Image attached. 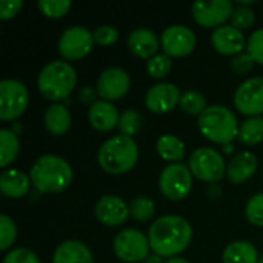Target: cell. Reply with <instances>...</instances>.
I'll return each mask as SVG.
<instances>
[{
  "label": "cell",
  "instance_id": "d590c367",
  "mask_svg": "<svg viewBox=\"0 0 263 263\" xmlns=\"http://www.w3.org/2000/svg\"><path fill=\"white\" fill-rule=\"evenodd\" d=\"M247 49H248L247 52L254 59V62L263 66V28L254 31L250 35Z\"/></svg>",
  "mask_w": 263,
  "mask_h": 263
},
{
  "label": "cell",
  "instance_id": "f1b7e54d",
  "mask_svg": "<svg viewBox=\"0 0 263 263\" xmlns=\"http://www.w3.org/2000/svg\"><path fill=\"white\" fill-rule=\"evenodd\" d=\"M179 105H180V109L190 116H202V112L208 108L205 96L197 91L183 92Z\"/></svg>",
  "mask_w": 263,
  "mask_h": 263
},
{
  "label": "cell",
  "instance_id": "74e56055",
  "mask_svg": "<svg viewBox=\"0 0 263 263\" xmlns=\"http://www.w3.org/2000/svg\"><path fill=\"white\" fill-rule=\"evenodd\" d=\"M3 263H40V260L34 251L28 248H15L5 256Z\"/></svg>",
  "mask_w": 263,
  "mask_h": 263
},
{
  "label": "cell",
  "instance_id": "ffe728a7",
  "mask_svg": "<svg viewBox=\"0 0 263 263\" xmlns=\"http://www.w3.org/2000/svg\"><path fill=\"white\" fill-rule=\"evenodd\" d=\"M257 166H259V160H257L256 154H253L251 151L239 153L228 163L227 177L234 185L243 183L254 176V173L257 171Z\"/></svg>",
  "mask_w": 263,
  "mask_h": 263
},
{
  "label": "cell",
  "instance_id": "8992f818",
  "mask_svg": "<svg viewBox=\"0 0 263 263\" xmlns=\"http://www.w3.org/2000/svg\"><path fill=\"white\" fill-rule=\"evenodd\" d=\"M188 168L191 170L194 177L206 183H216L227 174L222 154L214 148L206 146L193 151L188 160Z\"/></svg>",
  "mask_w": 263,
  "mask_h": 263
},
{
  "label": "cell",
  "instance_id": "ab89813d",
  "mask_svg": "<svg viewBox=\"0 0 263 263\" xmlns=\"http://www.w3.org/2000/svg\"><path fill=\"white\" fill-rule=\"evenodd\" d=\"M23 6L22 0H2L0 2V18L2 20H9L15 17Z\"/></svg>",
  "mask_w": 263,
  "mask_h": 263
},
{
  "label": "cell",
  "instance_id": "4fadbf2b",
  "mask_svg": "<svg viewBox=\"0 0 263 263\" xmlns=\"http://www.w3.org/2000/svg\"><path fill=\"white\" fill-rule=\"evenodd\" d=\"M234 11L233 2L230 0H214V2H196L193 3L191 12L194 20L203 28L223 26V23L231 18Z\"/></svg>",
  "mask_w": 263,
  "mask_h": 263
},
{
  "label": "cell",
  "instance_id": "7a4b0ae2",
  "mask_svg": "<svg viewBox=\"0 0 263 263\" xmlns=\"http://www.w3.org/2000/svg\"><path fill=\"white\" fill-rule=\"evenodd\" d=\"M29 179L31 185L39 193H62L72 182V168L63 157L45 154L31 166Z\"/></svg>",
  "mask_w": 263,
  "mask_h": 263
},
{
  "label": "cell",
  "instance_id": "cb8c5ba5",
  "mask_svg": "<svg viewBox=\"0 0 263 263\" xmlns=\"http://www.w3.org/2000/svg\"><path fill=\"white\" fill-rule=\"evenodd\" d=\"M259 259L256 247L243 240L230 243L222 254L223 263H259Z\"/></svg>",
  "mask_w": 263,
  "mask_h": 263
},
{
  "label": "cell",
  "instance_id": "ac0fdd59",
  "mask_svg": "<svg viewBox=\"0 0 263 263\" xmlns=\"http://www.w3.org/2000/svg\"><path fill=\"white\" fill-rule=\"evenodd\" d=\"M88 119L94 129L100 133H108L116 126H119L120 114L111 102L97 100L96 103L91 105L88 111Z\"/></svg>",
  "mask_w": 263,
  "mask_h": 263
},
{
  "label": "cell",
  "instance_id": "f35d334b",
  "mask_svg": "<svg viewBox=\"0 0 263 263\" xmlns=\"http://www.w3.org/2000/svg\"><path fill=\"white\" fill-rule=\"evenodd\" d=\"M254 63H256L254 59L248 52H242V54L233 57V60H231V69L236 74H239V76H245V74H248L253 69Z\"/></svg>",
  "mask_w": 263,
  "mask_h": 263
},
{
  "label": "cell",
  "instance_id": "4dcf8cb0",
  "mask_svg": "<svg viewBox=\"0 0 263 263\" xmlns=\"http://www.w3.org/2000/svg\"><path fill=\"white\" fill-rule=\"evenodd\" d=\"M171 68H173V60L166 54H157L153 59H149L146 63V69H148L149 76L154 79L166 77L170 74Z\"/></svg>",
  "mask_w": 263,
  "mask_h": 263
},
{
  "label": "cell",
  "instance_id": "5bb4252c",
  "mask_svg": "<svg viewBox=\"0 0 263 263\" xmlns=\"http://www.w3.org/2000/svg\"><path fill=\"white\" fill-rule=\"evenodd\" d=\"M131 86V79L128 76V72L122 68L117 66H111L106 68L97 80V92L102 97V100L106 102H112V100H119L122 99Z\"/></svg>",
  "mask_w": 263,
  "mask_h": 263
},
{
  "label": "cell",
  "instance_id": "30bf717a",
  "mask_svg": "<svg viewBox=\"0 0 263 263\" xmlns=\"http://www.w3.org/2000/svg\"><path fill=\"white\" fill-rule=\"evenodd\" d=\"M94 46V35L83 26H71L65 29L59 39L57 49L66 60H80L86 57Z\"/></svg>",
  "mask_w": 263,
  "mask_h": 263
},
{
  "label": "cell",
  "instance_id": "ba28073f",
  "mask_svg": "<svg viewBox=\"0 0 263 263\" xmlns=\"http://www.w3.org/2000/svg\"><path fill=\"white\" fill-rule=\"evenodd\" d=\"M29 94L26 86L14 79L0 82V119L5 122L18 119L28 108Z\"/></svg>",
  "mask_w": 263,
  "mask_h": 263
},
{
  "label": "cell",
  "instance_id": "ee69618b",
  "mask_svg": "<svg viewBox=\"0 0 263 263\" xmlns=\"http://www.w3.org/2000/svg\"><path fill=\"white\" fill-rule=\"evenodd\" d=\"M225 151H227V153H233V146H231V143L225 145Z\"/></svg>",
  "mask_w": 263,
  "mask_h": 263
},
{
  "label": "cell",
  "instance_id": "d4e9b609",
  "mask_svg": "<svg viewBox=\"0 0 263 263\" xmlns=\"http://www.w3.org/2000/svg\"><path fill=\"white\" fill-rule=\"evenodd\" d=\"M157 154L171 163H180V160L185 157V143L174 134H163L157 139L156 143Z\"/></svg>",
  "mask_w": 263,
  "mask_h": 263
},
{
  "label": "cell",
  "instance_id": "7bdbcfd3",
  "mask_svg": "<svg viewBox=\"0 0 263 263\" xmlns=\"http://www.w3.org/2000/svg\"><path fill=\"white\" fill-rule=\"evenodd\" d=\"M165 263H190L186 259H183V257H171V259H166V262Z\"/></svg>",
  "mask_w": 263,
  "mask_h": 263
},
{
  "label": "cell",
  "instance_id": "83f0119b",
  "mask_svg": "<svg viewBox=\"0 0 263 263\" xmlns=\"http://www.w3.org/2000/svg\"><path fill=\"white\" fill-rule=\"evenodd\" d=\"M154 213H156V203L146 196H139L129 203V216L136 222L140 223L148 222L153 219Z\"/></svg>",
  "mask_w": 263,
  "mask_h": 263
},
{
  "label": "cell",
  "instance_id": "5b68a950",
  "mask_svg": "<svg viewBox=\"0 0 263 263\" xmlns=\"http://www.w3.org/2000/svg\"><path fill=\"white\" fill-rule=\"evenodd\" d=\"M202 136L214 143L228 145L239 136V125L234 112L222 105L208 106L197 122Z\"/></svg>",
  "mask_w": 263,
  "mask_h": 263
},
{
  "label": "cell",
  "instance_id": "d6a6232c",
  "mask_svg": "<svg viewBox=\"0 0 263 263\" xmlns=\"http://www.w3.org/2000/svg\"><path fill=\"white\" fill-rule=\"evenodd\" d=\"M72 3L69 0H40L39 2V9L42 11L43 15L49 18H60L63 17L69 9Z\"/></svg>",
  "mask_w": 263,
  "mask_h": 263
},
{
  "label": "cell",
  "instance_id": "e0dca14e",
  "mask_svg": "<svg viewBox=\"0 0 263 263\" xmlns=\"http://www.w3.org/2000/svg\"><path fill=\"white\" fill-rule=\"evenodd\" d=\"M211 43L214 49L223 55H239L243 52L245 45H248L242 31L231 25L216 28L211 35Z\"/></svg>",
  "mask_w": 263,
  "mask_h": 263
},
{
  "label": "cell",
  "instance_id": "d6986e66",
  "mask_svg": "<svg viewBox=\"0 0 263 263\" xmlns=\"http://www.w3.org/2000/svg\"><path fill=\"white\" fill-rule=\"evenodd\" d=\"M159 46H160L159 37L156 35L154 31L148 28H137L128 37L129 51L140 59H148V60L153 59L154 55H157Z\"/></svg>",
  "mask_w": 263,
  "mask_h": 263
},
{
  "label": "cell",
  "instance_id": "2e32d148",
  "mask_svg": "<svg viewBox=\"0 0 263 263\" xmlns=\"http://www.w3.org/2000/svg\"><path fill=\"white\" fill-rule=\"evenodd\" d=\"M96 217L105 227H120L129 217V206L119 196H103L96 203Z\"/></svg>",
  "mask_w": 263,
  "mask_h": 263
},
{
  "label": "cell",
  "instance_id": "7c38bea8",
  "mask_svg": "<svg viewBox=\"0 0 263 263\" xmlns=\"http://www.w3.org/2000/svg\"><path fill=\"white\" fill-rule=\"evenodd\" d=\"M234 105L237 111L250 117H260L263 114V77H251L245 80L234 94Z\"/></svg>",
  "mask_w": 263,
  "mask_h": 263
},
{
  "label": "cell",
  "instance_id": "44dd1931",
  "mask_svg": "<svg viewBox=\"0 0 263 263\" xmlns=\"http://www.w3.org/2000/svg\"><path fill=\"white\" fill-rule=\"evenodd\" d=\"M52 263H94V257L85 243L79 240H66L55 248Z\"/></svg>",
  "mask_w": 263,
  "mask_h": 263
},
{
  "label": "cell",
  "instance_id": "8fae6325",
  "mask_svg": "<svg viewBox=\"0 0 263 263\" xmlns=\"http://www.w3.org/2000/svg\"><path fill=\"white\" fill-rule=\"evenodd\" d=\"M160 45L163 54L170 57H185L196 49L197 39L191 28L185 25H171L162 32Z\"/></svg>",
  "mask_w": 263,
  "mask_h": 263
},
{
  "label": "cell",
  "instance_id": "3957f363",
  "mask_svg": "<svg viewBox=\"0 0 263 263\" xmlns=\"http://www.w3.org/2000/svg\"><path fill=\"white\" fill-rule=\"evenodd\" d=\"M97 160L105 173L120 176L136 166L139 160V146L133 137L123 134L112 136L100 146Z\"/></svg>",
  "mask_w": 263,
  "mask_h": 263
},
{
  "label": "cell",
  "instance_id": "8d00e7d4",
  "mask_svg": "<svg viewBox=\"0 0 263 263\" xmlns=\"http://www.w3.org/2000/svg\"><path fill=\"white\" fill-rule=\"evenodd\" d=\"M92 35H94V43L100 46H109L117 42L119 31L111 25H102L92 32Z\"/></svg>",
  "mask_w": 263,
  "mask_h": 263
},
{
  "label": "cell",
  "instance_id": "f546056e",
  "mask_svg": "<svg viewBox=\"0 0 263 263\" xmlns=\"http://www.w3.org/2000/svg\"><path fill=\"white\" fill-rule=\"evenodd\" d=\"M142 123H143V119H142L139 111L126 109L123 114H120V120H119V126L117 128L120 129V134L133 137V136H136L140 131Z\"/></svg>",
  "mask_w": 263,
  "mask_h": 263
},
{
  "label": "cell",
  "instance_id": "52a82bcc",
  "mask_svg": "<svg viewBox=\"0 0 263 263\" xmlns=\"http://www.w3.org/2000/svg\"><path fill=\"white\" fill-rule=\"evenodd\" d=\"M159 188L162 194L173 200H183L193 188V173L185 163L168 165L159 177Z\"/></svg>",
  "mask_w": 263,
  "mask_h": 263
},
{
  "label": "cell",
  "instance_id": "60d3db41",
  "mask_svg": "<svg viewBox=\"0 0 263 263\" xmlns=\"http://www.w3.org/2000/svg\"><path fill=\"white\" fill-rule=\"evenodd\" d=\"M97 96H99V92H97V89H94V88H91V86H83L80 91H79V99H80V102L82 103H96L97 100Z\"/></svg>",
  "mask_w": 263,
  "mask_h": 263
},
{
  "label": "cell",
  "instance_id": "e575fe53",
  "mask_svg": "<svg viewBox=\"0 0 263 263\" xmlns=\"http://www.w3.org/2000/svg\"><path fill=\"white\" fill-rule=\"evenodd\" d=\"M256 22V14L248 6H237L234 8L231 14V26L237 29H247L251 28Z\"/></svg>",
  "mask_w": 263,
  "mask_h": 263
},
{
  "label": "cell",
  "instance_id": "9a60e30c",
  "mask_svg": "<svg viewBox=\"0 0 263 263\" xmlns=\"http://www.w3.org/2000/svg\"><path fill=\"white\" fill-rule=\"evenodd\" d=\"M180 97L182 92L176 85L157 83L148 89L145 96V105L154 114H165L180 103Z\"/></svg>",
  "mask_w": 263,
  "mask_h": 263
},
{
  "label": "cell",
  "instance_id": "603a6c76",
  "mask_svg": "<svg viewBox=\"0 0 263 263\" xmlns=\"http://www.w3.org/2000/svg\"><path fill=\"white\" fill-rule=\"evenodd\" d=\"M43 123L46 131L52 136H63L71 128V112L63 103H54L45 111Z\"/></svg>",
  "mask_w": 263,
  "mask_h": 263
},
{
  "label": "cell",
  "instance_id": "b9f144b4",
  "mask_svg": "<svg viewBox=\"0 0 263 263\" xmlns=\"http://www.w3.org/2000/svg\"><path fill=\"white\" fill-rule=\"evenodd\" d=\"M143 263H165L163 262V257L162 256H159V254H156V253H153V254H149Z\"/></svg>",
  "mask_w": 263,
  "mask_h": 263
},
{
  "label": "cell",
  "instance_id": "7402d4cb",
  "mask_svg": "<svg viewBox=\"0 0 263 263\" xmlns=\"http://www.w3.org/2000/svg\"><path fill=\"white\" fill-rule=\"evenodd\" d=\"M31 179L20 170H5L0 176V191L9 199H22L29 191Z\"/></svg>",
  "mask_w": 263,
  "mask_h": 263
},
{
  "label": "cell",
  "instance_id": "1f68e13d",
  "mask_svg": "<svg viewBox=\"0 0 263 263\" xmlns=\"http://www.w3.org/2000/svg\"><path fill=\"white\" fill-rule=\"evenodd\" d=\"M15 239H17V227L14 220L9 216L2 214L0 216V250L6 251L8 248H11Z\"/></svg>",
  "mask_w": 263,
  "mask_h": 263
},
{
  "label": "cell",
  "instance_id": "f6af8a7d",
  "mask_svg": "<svg viewBox=\"0 0 263 263\" xmlns=\"http://www.w3.org/2000/svg\"><path fill=\"white\" fill-rule=\"evenodd\" d=\"M259 263H263V256H260V259H259Z\"/></svg>",
  "mask_w": 263,
  "mask_h": 263
},
{
  "label": "cell",
  "instance_id": "4316f807",
  "mask_svg": "<svg viewBox=\"0 0 263 263\" xmlns=\"http://www.w3.org/2000/svg\"><path fill=\"white\" fill-rule=\"evenodd\" d=\"M237 139L243 145H257L263 142V117H250L239 128Z\"/></svg>",
  "mask_w": 263,
  "mask_h": 263
},
{
  "label": "cell",
  "instance_id": "277c9868",
  "mask_svg": "<svg viewBox=\"0 0 263 263\" xmlns=\"http://www.w3.org/2000/svg\"><path fill=\"white\" fill-rule=\"evenodd\" d=\"M76 83L77 72L74 66L62 60H52L45 65L37 79L40 94L51 102H60L68 99Z\"/></svg>",
  "mask_w": 263,
  "mask_h": 263
},
{
  "label": "cell",
  "instance_id": "6da1fadb",
  "mask_svg": "<svg viewBox=\"0 0 263 263\" xmlns=\"http://www.w3.org/2000/svg\"><path fill=\"white\" fill-rule=\"evenodd\" d=\"M151 250L162 257H177L193 240V227L182 216H163L148 231Z\"/></svg>",
  "mask_w": 263,
  "mask_h": 263
},
{
  "label": "cell",
  "instance_id": "836d02e7",
  "mask_svg": "<svg viewBox=\"0 0 263 263\" xmlns=\"http://www.w3.org/2000/svg\"><path fill=\"white\" fill-rule=\"evenodd\" d=\"M247 220L254 227H263V193L254 194L245 208Z\"/></svg>",
  "mask_w": 263,
  "mask_h": 263
},
{
  "label": "cell",
  "instance_id": "484cf974",
  "mask_svg": "<svg viewBox=\"0 0 263 263\" xmlns=\"http://www.w3.org/2000/svg\"><path fill=\"white\" fill-rule=\"evenodd\" d=\"M20 151V142L17 134L12 129H2L0 131V166L6 168L11 165Z\"/></svg>",
  "mask_w": 263,
  "mask_h": 263
},
{
  "label": "cell",
  "instance_id": "9c48e42d",
  "mask_svg": "<svg viewBox=\"0 0 263 263\" xmlns=\"http://www.w3.org/2000/svg\"><path fill=\"white\" fill-rule=\"evenodd\" d=\"M114 253L116 256L126 263L143 262L149 256V240L148 237L134 228H126L120 231L114 239Z\"/></svg>",
  "mask_w": 263,
  "mask_h": 263
}]
</instances>
